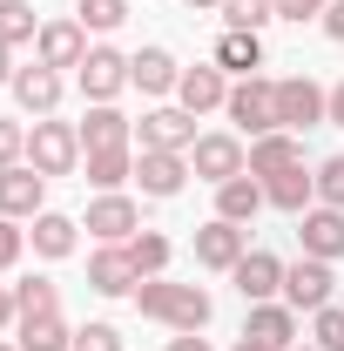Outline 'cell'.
I'll use <instances>...</instances> for the list:
<instances>
[{
	"mask_svg": "<svg viewBox=\"0 0 344 351\" xmlns=\"http://www.w3.org/2000/svg\"><path fill=\"white\" fill-rule=\"evenodd\" d=\"M189 169L203 176L210 189H223L230 176L250 169V149H243V135H196V149H189Z\"/></svg>",
	"mask_w": 344,
	"mask_h": 351,
	"instance_id": "5b68a950",
	"label": "cell"
},
{
	"mask_svg": "<svg viewBox=\"0 0 344 351\" xmlns=\"http://www.w3.org/2000/svg\"><path fill=\"white\" fill-rule=\"evenodd\" d=\"M216 14H223V27H236V34H263V27L277 21V0H223Z\"/></svg>",
	"mask_w": 344,
	"mask_h": 351,
	"instance_id": "f1b7e54d",
	"label": "cell"
},
{
	"mask_svg": "<svg viewBox=\"0 0 344 351\" xmlns=\"http://www.w3.org/2000/svg\"><path fill=\"white\" fill-rule=\"evenodd\" d=\"M14 82V47H0V88Z\"/></svg>",
	"mask_w": 344,
	"mask_h": 351,
	"instance_id": "ee69618b",
	"label": "cell"
},
{
	"mask_svg": "<svg viewBox=\"0 0 344 351\" xmlns=\"http://www.w3.org/2000/svg\"><path fill=\"white\" fill-rule=\"evenodd\" d=\"M75 21H82L88 34H115V27L129 21V0H82V7H75Z\"/></svg>",
	"mask_w": 344,
	"mask_h": 351,
	"instance_id": "d6a6232c",
	"label": "cell"
},
{
	"mask_svg": "<svg viewBox=\"0 0 344 351\" xmlns=\"http://www.w3.org/2000/svg\"><path fill=\"white\" fill-rule=\"evenodd\" d=\"M68 351H122V331L108 324V317H95V324H75V345Z\"/></svg>",
	"mask_w": 344,
	"mask_h": 351,
	"instance_id": "e575fe53",
	"label": "cell"
},
{
	"mask_svg": "<svg viewBox=\"0 0 344 351\" xmlns=\"http://www.w3.org/2000/svg\"><path fill=\"white\" fill-rule=\"evenodd\" d=\"M47 210V176L34 162H14V169H0V217L14 223H34Z\"/></svg>",
	"mask_w": 344,
	"mask_h": 351,
	"instance_id": "ba28073f",
	"label": "cell"
},
{
	"mask_svg": "<svg viewBox=\"0 0 344 351\" xmlns=\"http://www.w3.org/2000/svg\"><path fill=\"white\" fill-rule=\"evenodd\" d=\"M277 122L291 135L331 122V88H317L310 75H284V82H277Z\"/></svg>",
	"mask_w": 344,
	"mask_h": 351,
	"instance_id": "277c9868",
	"label": "cell"
},
{
	"mask_svg": "<svg viewBox=\"0 0 344 351\" xmlns=\"http://www.w3.org/2000/svg\"><path fill=\"white\" fill-rule=\"evenodd\" d=\"M14 331H21V338H14L21 351H68V345H75V324H68L61 311H41V317H21Z\"/></svg>",
	"mask_w": 344,
	"mask_h": 351,
	"instance_id": "83f0119b",
	"label": "cell"
},
{
	"mask_svg": "<svg viewBox=\"0 0 344 351\" xmlns=\"http://www.w3.org/2000/svg\"><path fill=\"white\" fill-rule=\"evenodd\" d=\"M135 149L189 156V149H196V115H189V108H149V115L135 122Z\"/></svg>",
	"mask_w": 344,
	"mask_h": 351,
	"instance_id": "9c48e42d",
	"label": "cell"
},
{
	"mask_svg": "<svg viewBox=\"0 0 344 351\" xmlns=\"http://www.w3.org/2000/svg\"><path fill=\"white\" fill-rule=\"evenodd\" d=\"M14 304H21V317L61 311V284H54V277H21V284H14Z\"/></svg>",
	"mask_w": 344,
	"mask_h": 351,
	"instance_id": "1f68e13d",
	"label": "cell"
},
{
	"mask_svg": "<svg viewBox=\"0 0 344 351\" xmlns=\"http://www.w3.org/2000/svg\"><path fill=\"white\" fill-rule=\"evenodd\" d=\"M230 351H277V345H263V338H236Z\"/></svg>",
	"mask_w": 344,
	"mask_h": 351,
	"instance_id": "f6af8a7d",
	"label": "cell"
},
{
	"mask_svg": "<svg viewBox=\"0 0 344 351\" xmlns=\"http://www.w3.org/2000/svg\"><path fill=\"white\" fill-rule=\"evenodd\" d=\"M34 34H41L34 7H27V0H0V47H27Z\"/></svg>",
	"mask_w": 344,
	"mask_h": 351,
	"instance_id": "f546056e",
	"label": "cell"
},
{
	"mask_svg": "<svg viewBox=\"0 0 344 351\" xmlns=\"http://www.w3.org/2000/svg\"><path fill=\"white\" fill-rule=\"evenodd\" d=\"M324 7H331V0H277V21H324Z\"/></svg>",
	"mask_w": 344,
	"mask_h": 351,
	"instance_id": "f35d334b",
	"label": "cell"
},
{
	"mask_svg": "<svg viewBox=\"0 0 344 351\" xmlns=\"http://www.w3.org/2000/svg\"><path fill=\"white\" fill-rule=\"evenodd\" d=\"M82 182H95L101 196L122 189V182H135V149H88L82 156Z\"/></svg>",
	"mask_w": 344,
	"mask_h": 351,
	"instance_id": "484cf974",
	"label": "cell"
},
{
	"mask_svg": "<svg viewBox=\"0 0 344 351\" xmlns=\"http://www.w3.org/2000/svg\"><path fill=\"white\" fill-rule=\"evenodd\" d=\"M182 7H189V14H216L223 0H182Z\"/></svg>",
	"mask_w": 344,
	"mask_h": 351,
	"instance_id": "bcb514c9",
	"label": "cell"
},
{
	"mask_svg": "<svg viewBox=\"0 0 344 351\" xmlns=\"http://www.w3.org/2000/svg\"><path fill=\"white\" fill-rule=\"evenodd\" d=\"M230 101V75L216 68V61H196V68H182V82H175V108H189V115H210Z\"/></svg>",
	"mask_w": 344,
	"mask_h": 351,
	"instance_id": "e0dca14e",
	"label": "cell"
},
{
	"mask_svg": "<svg viewBox=\"0 0 344 351\" xmlns=\"http://www.w3.org/2000/svg\"><path fill=\"white\" fill-rule=\"evenodd\" d=\"M317 27H324L331 41H344V0H331V7H324V21H317Z\"/></svg>",
	"mask_w": 344,
	"mask_h": 351,
	"instance_id": "60d3db41",
	"label": "cell"
},
{
	"mask_svg": "<svg viewBox=\"0 0 344 351\" xmlns=\"http://www.w3.org/2000/svg\"><path fill=\"white\" fill-rule=\"evenodd\" d=\"M21 324V304H14V284H0V331H14Z\"/></svg>",
	"mask_w": 344,
	"mask_h": 351,
	"instance_id": "ab89813d",
	"label": "cell"
},
{
	"mask_svg": "<svg viewBox=\"0 0 344 351\" xmlns=\"http://www.w3.org/2000/svg\"><path fill=\"white\" fill-rule=\"evenodd\" d=\"M14 101H21V115H54L61 108V68H41V61H27V68H14Z\"/></svg>",
	"mask_w": 344,
	"mask_h": 351,
	"instance_id": "2e32d148",
	"label": "cell"
},
{
	"mask_svg": "<svg viewBox=\"0 0 344 351\" xmlns=\"http://www.w3.org/2000/svg\"><path fill=\"white\" fill-rule=\"evenodd\" d=\"M169 351H216V345L203 338V331H175V338H169Z\"/></svg>",
	"mask_w": 344,
	"mask_h": 351,
	"instance_id": "b9f144b4",
	"label": "cell"
},
{
	"mask_svg": "<svg viewBox=\"0 0 344 351\" xmlns=\"http://www.w3.org/2000/svg\"><path fill=\"white\" fill-rule=\"evenodd\" d=\"M331 122H338V129H344V82L331 88Z\"/></svg>",
	"mask_w": 344,
	"mask_h": 351,
	"instance_id": "7bdbcfd3",
	"label": "cell"
},
{
	"mask_svg": "<svg viewBox=\"0 0 344 351\" xmlns=\"http://www.w3.org/2000/svg\"><path fill=\"white\" fill-rule=\"evenodd\" d=\"M175 82H182V68H175L169 47H142V54H129V88H142V95H175Z\"/></svg>",
	"mask_w": 344,
	"mask_h": 351,
	"instance_id": "cb8c5ba5",
	"label": "cell"
},
{
	"mask_svg": "<svg viewBox=\"0 0 344 351\" xmlns=\"http://www.w3.org/2000/svg\"><path fill=\"white\" fill-rule=\"evenodd\" d=\"M82 230L95 237V243H129L135 230H142V210H135V196H122V189H108V196H95V203H88Z\"/></svg>",
	"mask_w": 344,
	"mask_h": 351,
	"instance_id": "30bf717a",
	"label": "cell"
},
{
	"mask_svg": "<svg viewBox=\"0 0 344 351\" xmlns=\"http://www.w3.org/2000/svg\"><path fill=\"white\" fill-rule=\"evenodd\" d=\"M129 257H135L142 277H162V270H169V237H162V230H135V237H129Z\"/></svg>",
	"mask_w": 344,
	"mask_h": 351,
	"instance_id": "4dcf8cb0",
	"label": "cell"
},
{
	"mask_svg": "<svg viewBox=\"0 0 344 351\" xmlns=\"http://www.w3.org/2000/svg\"><path fill=\"white\" fill-rule=\"evenodd\" d=\"M310 345L317 351H344V304L310 311Z\"/></svg>",
	"mask_w": 344,
	"mask_h": 351,
	"instance_id": "836d02e7",
	"label": "cell"
},
{
	"mask_svg": "<svg viewBox=\"0 0 344 351\" xmlns=\"http://www.w3.org/2000/svg\"><path fill=\"white\" fill-rule=\"evenodd\" d=\"M291 351H317V345H291Z\"/></svg>",
	"mask_w": 344,
	"mask_h": 351,
	"instance_id": "c3c4849f",
	"label": "cell"
},
{
	"mask_svg": "<svg viewBox=\"0 0 344 351\" xmlns=\"http://www.w3.org/2000/svg\"><path fill=\"white\" fill-rule=\"evenodd\" d=\"M135 182H142V196H149V203H169V196H182V182H189V156H169V149H135Z\"/></svg>",
	"mask_w": 344,
	"mask_h": 351,
	"instance_id": "5bb4252c",
	"label": "cell"
},
{
	"mask_svg": "<svg viewBox=\"0 0 344 351\" xmlns=\"http://www.w3.org/2000/svg\"><path fill=\"white\" fill-rule=\"evenodd\" d=\"M27 243H34V257L61 263V257H75V243H82V223L61 217V210H41V217H34V230H27Z\"/></svg>",
	"mask_w": 344,
	"mask_h": 351,
	"instance_id": "603a6c76",
	"label": "cell"
},
{
	"mask_svg": "<svg viewBox=\"0 0 344 351\" xmlns=\"http://www.w3.org/2000/svg\"><path fill=\"white\" fill-rule=\"evenodd\" d=\"M243 257H250V230H243V223L210 217L203 230H196V263H203V270H223V277H230Z\"/></svg>",
	"mask_w": 344,
	"mask_h": 351,
	"instance_id": "8fae6325",
	"label": "cell"
},
{
	"mask_svg": "<svg viewBox=\"0 0 344 351\" xmlns=\"http://www.w3.org/2000/svg\"><path fill=\"white\" fill-rule=\"evenodd\" d=\"M230 284H236V298H243V304H270V298H284V257L250 250V257L230 270Z\"/></svg>",
	"mask_w": 344,
	"mask_h": 351,
	"instance_id": "9a60e30c",
	"label": "cell"
},
{
	"mask_svg": "<svg viewBox=\"0 0 344 351\" xmlns=\"http://www.w3.org/2000/svg\"><path fill=\"white\" fill-rule=\"evenodd\" d=\"M257 210H270V196H263V182H257L250 169L230 176V182L216 189V217H223V223H243V230H250V223H257Z\"/></svg>",
	"mask_w": 344,
	"mask_h": 351,
	"instance_id": "44dd1931",
	"label": "cell"
},
{
	"mask_svg": "<svg viewBox=\"0 0 344 351\" xmlns=\"http://www.w3.org/2000/svg\"><path fill=\"white\" fill-rule=\"evenodd\" d=\"M27 162V122L21 115H0V169Z\"/></svg>",
	"mask_w": 344,
	"mask_h": 351,
	"instance_id": "8d00e7d4",
	"label": "cell"
},
{
	"mask_svg": "<svg viewBox=\"0 0 344 351\" xmlns=\"http://www.w3.org/2000/svg\"><path fill=\"white\" fill-rule=\"evenodd\" d=\"M21 250H27V230H21L14 217H0V277L21 263Z\"/></svg>",
	"mask_w": 344,
	"mask_h": 351,
	"instance_id": "74e56055",
	"label": "cell"
},
{
	"mask_svg": "<svg viewBox=\"0 0 344 351\" xmlns=\"http://www.w3.org/2000/svg\"><path fill=\"white\" fill-rule=\"evenodd\" d=\"M135 284H142V270H135L129 243H101L88 257V291L95 298H135Z\"/></svg>",
	"mask_w": 344,
	"mask_h": 351,
	"instance_id": "4fadbf2b",
	"label": "cell"
},
{
	"mask_svg": "<svg viewBox=\"0 0 344 351\" xmlns=\"http://www.w3.org/2000/svg\"><path fill=\"white\" fill-rule=\"evenodd\" d=\"M82 149H135V122L115 108V101H88V115L75 122Z\"/></svg>",
	"mask_w": 344,
	"mask_h": 351,
	"instance_id": "ac0fdd59",
	"label": "cell"
},
{
	"mask_svg": "<svg viewBox=\"0 0 344 351\" xmlns=\"http://www.w3.org/2000/svg\"><path fill=\"white\" fill-rule=\"evenodd\" d=\"M297 243H304V257L338 263V257H344V210H324V203H310V210L297 217Z\"/></svg>",
	"mask_w": 344,
	"mask_h": 351,
	"instance_id": "d6986e66",
	"label": "cell"
},
{
	"mask_svg": "<svg viewBox=\"0 0 344 351\" xmlns=\"http://www.w3.org/2000/svg\"><path fill=\"white\" fill-rule=\"evenodd\" d=\"M223 115H230V129L250 135V142L270 135V129H284V122H277V82H270V75H243V82H230Z\"/></svg>",
	"mask_w": 344,
	"mask_h": 351,
	"instance_id": "7a4b0ae2",
	"label": "cell"
},
{
	"mask_svg": "<svg viewBox=\"0 0 344 351\" xmlns=\"http://www.w3.org/2000/svg\"><path fill=\"white\" fill-rule=\"evenodd\" d=\"M243 338H263V345H277V351H291L297 345V311L291 304H250V317H243Z\"/></svg>",
	"mask_w": 344,
	"mask_h": 351,
	"instance_id": "d4e9b609",
	"label": "cell"
},
{
	"mask_svg": "<svg viewBox=\"0 0 344 351\" xmlns=\"http://www.w3.org/2000/svg\"><path fill=\"white\" fill-rule=\"evenodd\" d=\"M75 82H82L88 101H115V95L129 88V54L108 47V41H95V47H88V61L75 68Z\"/></svg>",
	"mask_w": 344,
	"mask_h": 351,
	"instance_id": "52a82bcc",
	"label": "cell"
},
{
	"mask_svg": "<svg viewBox=\"0 0 344 351\" xmlns=\"http://www.w3.org/2000/svg\"><path fill=\"white\" fill-rule=\"evenodd\" d=\"M317 203L324 210H344V156H324L317 162Z\"/></svg>",
	"mask_w": 344,
	"mask_h": 351,
	"instance_id": "d590c367",
	"label": "cell"
},
{
	"mask_svg": "<svg viewBox=\"0 0 344 351\" xmlns=\"http://www.w3.org/2000/svg\"><path fill=\"white\" fill-rule=\"evenodd\" d=\"M331 291H338V277H331V263L324 257H297V263H284V304L297 311H324L331 304Z\"/></svg>",
	"mask_w": 344,
	"mask_h": 351,
	"instance_id": "8992f818",
	"label": "cell"
},
{
	"mask_svg": "<svg viewBox=\"0 0 344 351\" xmlns=\"http://www.w3.org/2000/svg\"><path fill=\"white\" fill-rule=\"evenodd\" d=\"M0 351H21V345H14V338H0Z\"/></svg>",
	"mask_w": 344,
	"mask_h": 351,
	"instance_id": "7dc6e473",
	"label": "cell"
},
{
	"mask_svg": "<svg viewBox=\"0 0 344 351\" xmlns=\"http://www.w3.org/2000/svg\"><path fill=\"white\" fill-rule=\"evenodd\" d=\"M263 196H270V210H284V217H304L310 203H317V169H304V162H291V169L277 176H257Z\"/></svg>",
	"mask_w": 344,
	"mask_h": 351,
	"instance_id": "ffe728a7",
	"label": "cell"
},
{
	"mask_svg": "<svg viewBox=\"0 0 344 351\" xmlns=\"http://www.w3.org/2000/svg\"><path fill=\"white\" fill-rule=\"evenodd\" d=\"M223 75H263V61H270V47H263V34H236V27H223V41H216V54H210Z\"/></svg>",
	"mask_w": 344,
	"mask_h": 351,
	"instance_id": "7402d4cb",
	"label": "cell"
},
{
	"mask_svg": "<svg viewBox=\"0 0 344 351\" xmlns=\"http://www.w3.org/2000/svg\"><path fill=\"white\" fill-rule=\"evenodd\" d=\"M82 135H75V122H54V115H41L34 129H27V162L54 182V176H82Z\"/></svg>",
	"mask_w": 344,
	"mask_h": 351,
	"instance_id": "3957f363",
	"label": "cell"
},
{
	"mask_svg": "<svg viewBox=\"0 0 344 351\" xmlns=\"http://www.w3.org/2000/svg\"><path fill=\"white\" fill-rule=\"evenodd\" d=\"M88 47H95V41H88V27L68 14V21H41V34H34V61H41V68H82Z\"/></svg>",
	"mask_w": 344,
	"mask_h": 351,
	"instance_id": "7c38bea8",
	"label": "cell"
},
{
	"mask_svg": "<svg viewBox=\"0 0 344 351\" xmlns=\"http://www.w3.org/2000/svg\"><path fill=\"white\" fill-rule=\"evenodd\" d=\"M291 162H304V135L270 129V135L250 142V176H277V169H291Z\"/></svg>",
	"mask_w": 344,
	"mask_h": 351,
	"instance_id": "4316f807",
	"label": "cell"
},
{
	"mask_svg": "<svg viewBox=\"0 0 344 351\" xmlns=\"http://www.w3.org/2000/svg\"><path fill=\"white\" fill-rule=\"evenodd\" d=\"M135 311L162 331H203L210 324V291L203 284H169V277H142L135 284Z\"/></svg>",
	"mask_w": 344,
	"mask_h": 351,
	"instance_id": "6da1fadb",
	"label": "cell"
}]
</instances>
